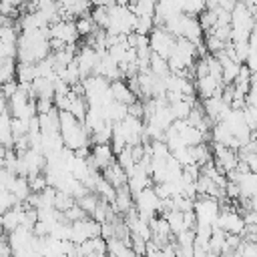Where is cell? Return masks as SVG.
<instances>
[{"instance_id": "5", "label": "cell", "mask_w": 257, "mask_h": 257, "mask_svg": "<svg viewBox=\"0 0 257 257\" xmlns=\"http://www.w3.org/2000/svg\"><path fill=\"white\" fill-rule=\"evenodd\" d=\"M86 159H88L98 171H102V169H106L110 163L116 161V153H114V149H112L110 143H98V145H92V153H90Z\"/></svg>"}, {"instance_id": "17", "label": "cell", "mask_w": 257, "mask_h": 257, "mask_svg": "<svg viewBox=\"0 0 257 257\" xmlns=\"http://www.w3.org/2000/svg\"><path fill=\"white\" fill-rule=\"evenodd\" d=\"M92 18H94V22H96L100 28H106V26H108L110 12H108L106 6H94V10H92Z\"/></svg>"}, {"instance_id": "7", "label": "cell", "mask_w": 257, "mask_h": 257, "mask_svg": "<svg viewBox=\"0 0 257 257\" xmlns=\"http://www.w3.org/2000/svg\"><path fill=\"white\" fill-rule=\"evenodd\" d=\"M110 92H112V98L116 102H122L126 106H131L133 102H137V94L133 92V88L128 86V82H124L122 78L110 82Z\"/></svg>"}, {"instance_id": "13", "label": "cell", "mask_w": 257, "mask_h": 257, "mask_svg": "<svg viewBox=\"0 0 257 257\" xmlns=\"http://www.w3.org/2000/svg\"><path fill=\"white\" fill-rule=\"evenodd\" d=\"M76 203V199L68 193V191H60V189H56V199H54V209H58V211H66V209H70L72 205Z\"/></svg>"}, {"instance_id": "23", "label": "cell", "mask_w": 257, "mask_h": 257, "mask_svg": "<svg viewBox=\"0 0 257 257\" xmlns=\"http://www.w3.org/2000/svg\"><path fill=\"white\" fill-rule=\"evenodd\" d=\"M131 2H137V0H131Z\"/></svg>"}, {"instance_id": "20", "label": "cell", "mask_w": 257, "mask_h": 257, "mask_svg": "<svg viewBox=\"0 0 257 257\" xmlns=\"http://www.w3.org/2000/svg\"><path fill=\"white\" fill-rule=\"evenodd\" d=\"M243 114H245V122L251 131H257V106H245L243 108Z\"/></svg>"}, {"instance_id": "1", "label": "cell", "mask_w": 257, "mask_h": 257, "mask_svg": "<svg viewBox=\"0 0 257 257\" xmlns=\"http://www.w3.org/2000/svg\"><path fill=\"white\" fill-rule=\"evenodd\" d=\"M149 44H151V50L163 58L169 60V56L173 54L175 50V44H177V36L171 34L165 26H155L153 32L149 34Z\"/></svg>"}, {"instance_id": "11", "label": "cell", "mask_w": 257, "mask_h": 257, "mask_svg": "<svg viewBox=\"0 0 257 257\" xmlns=\"http://www.w3.org/2000/svg\"><path fill=\"white\" fill-rule=\"evenodd\" d=\"M96 22H94V18H92V14H84V16H80V18H76V30H78V34L80 36H90L94 30H96Z\"/></svg>"}, {"instance_id": "3", "label": "cell", "mask_w": 257, "mask_h": 257, "mask_svg": "<svg viewBox=\"0 0 257 257\" xmlns=\"http://www.w3.org/2000/svg\"><path fill=\"white\" fill-rule=\"evenodd\" d=\"M215 227H221V229H223V231H227V233L243 235V233H245L247 223H245V219H243L235 209L225 207V209H221V213H219V219H217Z\"/></svg>"}, {"instance_id": "22", "label": "cell", "mask_w": 257, "mask_h": 257, "mask_svg": "<svg viewBox=\"0 0 257 257\" xmlns=\"http://www.w3.org/2000/svg\"><path fill=\"white\" fill-rule=\"evenodd\" d=\"M52 108H54V100H50V98H36V110H38V114L50 112Z\"/></svg>"}, {"instance_id": "14", "label": "cell", "mask_w": 257, "mask_h": 257, "mask_svg": "<svg viewBox=\"0 0 257 257\" xmlns=\"http://www.w3.org/2000/svg\"><path fill=\"white\" fill-rule=\"evenodd\" d=\"M199 20H201L203 30L209 32V30H213V28L217 26V22H219V14H217V10L207 8V10H203V12L199 14Z\"/></svg>"}, {"instance_id": "2", "label": "cell", "mask_w": 257, "mask_h": 257, "mask_svg": "<svg viewBox=\"0 0 257 257\" xmlns=\"http://www.w3.org/2000/svg\"><path fill=\"white\" fill-rule=\"evenodd\" d=\"M195 213H197V223H209L215 227L219 213H221V201L209 195H201L199 199H195Z\"/></svg>"}, {"instance_id": "19", "label": "cell", "mask_w": 257, "mask_h": 257, "mask_svg": "<svg viewBox=\"0 0 257 257\" xmlns=\"http://www.w3.org/2000/svg\"><path fill=\"white\" fill-rule=\"evenodd\" d=\"M239 159L249 167V171L251 173H257V153H251V151H245V149H241V153H239Z\"/></svg>"}, {"instance_id": "15", "label": "cell", "mask_w": 257, "mask_h": 257, "mask_svg": "<svg viewBox=\"0 0 257 257\" xmlns=\"http://www.w3.org/2000/svg\"><path fill=\"white\" fill-rule=\"evenodd\" d=\"M155 16H137V26H135V32L137 34H145L149 36L155 28Z\"/></svg>"}, {"instance_id": "4", "label": "cell", "mask_w": 257, "mask_h": 257, "mask_svg": "<svg viewBox=\"0 0 257 257\" xmlns=\"http://www.w3.org/2000/svg\"><path fill=\"white\" fill-rule=\"evenodd\" d=\"M78 30H76V22L72 20H58L54 24H50V38L54 40H60L64 44H74L76 38H78Z\"/></svg>"}, {"instance_id": "9", "label": "cell", "mask_w": 257, "mask_h": 257, "mask_svg": "<svg viewBox=\"0 0 257 257\" xmlns=\"http://www.w3.org/2000/svg\"><path fill=\"white\" fill-rule=\"evenodd\" d=\"M163 217L169 221V225H171V231H173V235L177 237L179 233H183L185 229H187V225H185V215H183V211H179V209H171V211H167V213H163Z\"/></svg>"}, {"instance_id": "12", "label": "cell", "mask_w": 257, "mask_h": 257, "mask_svg": "<svg viewBox=\"0 0 257 257\" xmlns=\"http://www.w3.org/2000/svg\"><path fill=\"white\" fill-rule=\"evenodd\" d=\"M16 78H18V82H34V78H36V64H32V62H18Z\"/></svg>"}, {"instance_id": "8", "label": "cell", "mask_w": 257, "mask_h": 257, "mask_svg": "<svg viewBox=\"0 0 257 257\" xmlns=\"http://www.w3.org/2000/svg\"><path fill=\"white\" fill-rule=\"evenodd\" d=\"M102 177H104L114 189H120V187L128 185V175H126V171L118 165V161H114V163H110L106 169H102Z\"/></svg>"}, {"instance_id": "18", "label": "cell", "mask_w": 257, "mask_h": 257, "mask_svg": "<svg viewBox=\"0 0 257 257\" xmlns=\"http://www.w3.org/2000/svg\"><path fill=\"white\" fill-rule=\"evenodd\" d=\"M64 217H66L68 223H74V221H80V219H84V217H88V215H86V211H84V209L78 205V201H76L70 209L64 211Z\"/></svg>"}, {"instance_id": "10", "label": "cell", "mask_w": 257, "mask_h": 257, "mask_svg": "<svg viewBox=\"0 0 257 257\" xmlns=\"http://www.w3.org/2000/svg\"><path fill=\"white\" fill-rule=\"evenodd\" d=\"M131 8L137 16H155L157 0H137V2H131Z\"/></svg>"}, {"instance_id": "16", "label": "cell", "mask_w": 257, "mask_h": 257, "mask_svg": "<svg viewBox=\"0 0 257 257\" xmlns=\"http://www.w3.org/2000/svg\"><path fill=\"white\" fill-rule=\"evenodd\" d=\"M203 10H207V0H185L183 2V12L191 16H199Z\"/></svg>"}, {"instance_id": "21", "label": "cell", "mask_w": 257, "mask_h": 257, "mask_svg": "<svg viewBox=\"0 0 257 257\" xmlns=\"http://www.w3.org/2000/svg\"><path fill=\"white\" fill-rule=\"evenodd\" d=\"M225 191H227V197H229V199H241V185H239V183L227 181Z\"/></svg>"}, {"instance_id": "6", "label": "cell", "mask_w": 257, "mask_h": 257, "mask_svg": "<svg viewBox=\"0 0 257 257\" xmlns=\"http://www.w3.org/2000/svg\"><path fill=\"white\" fill-rule=\"evenodd\" d=\"M98 58H100V52L88 44H84L78 52H76V62L80 66V72H82V80L90 74H94V68L98 64Z\"/></svg>"}]
</instances>
